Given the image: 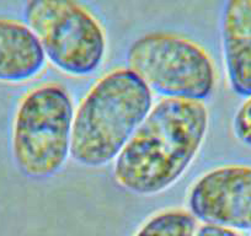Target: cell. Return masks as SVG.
<instances>
[{
    "mask_svg": "<svg viewBox=\"0 0 251 236\" xmlns=\"http://www.w3.org/2000/svg\"><path fill=\"white\" fill-rule=\"evenodd\" d=\"M209 123L207 103L160 98L113 161L115 182L134 196L169 191L196 161Z\"/></svg>",
    "mask_w": 251,
    "mask_h": 236,
    "instance_id": "obj_1",
    "label": "cell"
},
{
    "mask_svg": "<svg viewBox=\"0 0 251 236\" xmlns=\"http://www.w3.org/2000/svg\"><path fill=\"white\" fill-rule=\"evenodd\" d=\"M154 103L153 93L127 66L106 71L75 107L72 160L90 168L113 164Z\"/></svg>",
    "mask_w": 251,
    "mask_h": 236,
    "instance_id": "obj_2",
    "label": "cell"
},
{
    "mask_svg": "<svg viewBox=\"0 0 251 236\" xmlns=\"http://www.w3.org/2000/svg\"><path fill=\"white\" fill-rule=\"evenodd\" d=\"M75 103L69 89L46 81L26 91L13 115L10 149L21 175L43 181L54 177L71 159Z\"/></svg>",
    "mask_w": 251,
    "mask_h": 236,
    "instance_id": "obj_3",
    "label": "cell"
},
{
    "mask_svg": "<svg viewBox=\"0 0 251 236\" xmlns=\"http://www.w3.org/2000/svg\"><path fill=\"white\" fill-rule=\"evenodd\" d=\"M126 66L160 98L206 103L218 86V71L208 49L174 31L137 37L127 48Z\"/></svg>",
    "mask_w": 251,
    "mask_h": 236,
    "instance_id": "obj_4",
    "label": "cell"
},
{
    "mask_svg": "<svg viewBox=\"0 0 251 236\" xmlns=\"http://www.w3.org/2000/svg\"><path fill=\"white\" fill-rule=\"evenodd\" d=\"M23 15L46 61L58 71L84 79L103 66L107 55L106 28L81 0H27Z\"/></svg>",
    "mask_w": 251,
    "mask_h": 236,
    "instance_id": "obj_5",
    "label": "cell"
},
{
    "mask_svg": "<svg viewBox=\"0 0 251 236\" xmlns=\"http://www.w3.org/2000/svg\"><path fill=\"white\" fill-rule=\"evenodd\" d=\"M187 209L199 223L251 231V164L214 166L187 191Z\"/></svg>",
    "mask_w": 251,
    "mask_h": 236,
    "instance_id": "obj_6",
    "label": "cell"
},
{
    "mask_svg": "<svg viewBox=\"0 0 251 236\" xmlns=\"http://www.w3.org/2000/svg\"><path fill=\"white\" fill-rule=\"evenodd\" d=\"M221 47L229 89L243 98L251 96V0H226Z\"/></svg>",
    "mask_w": 251,
    "mask_h": 236,
    "instance_id": "obj_7",
    "label": "cell"
},
{
    "mask_svg": "<svg viewBox=\"0 0 251 236\" xmlns=\"http://www.w3.org/2000/svg\"><path fill=\"white\" fill-rule=\"evenodd\" d=\"M46 63L42 48L25 21L0 14V83L33 80Z\"/></svg>",
    "mask_w": 251,
    "mask_h": 236,
    "instance_id": "obj_8",
    "label": "cell"
},
{
    "mask_svg": "<svg viewBox=\"0 0 251 236\" xmlns=\"http://www.w3.org/2000/svg\"><path fill=\"white\" fill-rule=\"evenodd\" d=\"M199 226L187 208L168 207L149 214L132 236H196Z\"/></svg>",
    "mask_w": 251,
    "mask_h": 236,
    "instance_id": "obj_9",
    "label": "cell"
},
{
    "mask_svg": "<svg viewBox=\"0 0 251 236\" xmlns=\"http://www.w3.org/2000/svg\"><path fill=\"white\" fill-rule=\"evenodd\" d=\"M233 133L243 145L251 148V96L244 98L234 113Z\"/></svg>",
    "mask_w": 251,
    "mask_h": 236,
    "instance_id": "obj_10",
    "label": "cell"
},
{
    "mask_svg": "<svg viewBox=\"0 0 251 236\" xmlns=\"http://www.w3.org/2000/svg\"><path fill=\"white\" fill-rule=\"evenodd\" d=\"M196 236H241L240 233L231 229L222 228L217 225H209V224H202L197 229Z\"/></svg>",
    "mask_w": 251,
    "mask_h": 236,
    "instance_id": "obj_11",
    "label": "cell"
}]
</instances>
